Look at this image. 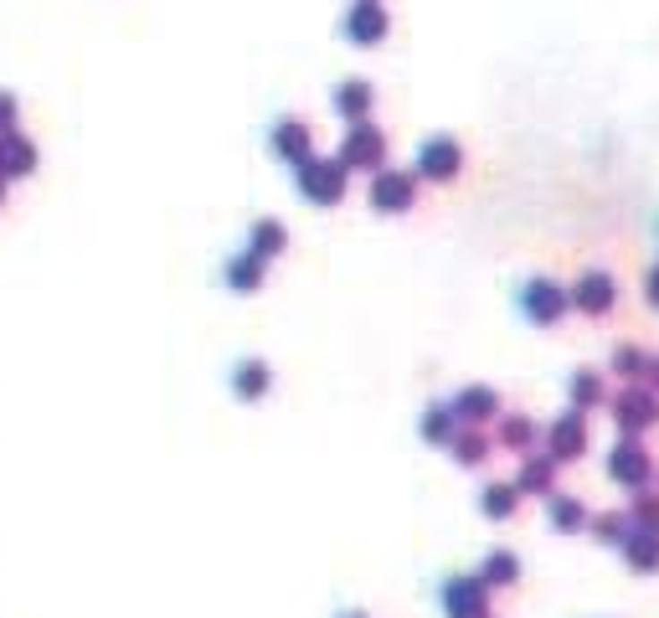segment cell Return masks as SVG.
<instances>
[{
    "mask_svg": "<svg viewBox=\"0 0 659 618\" xmlns=\"http://www.w3.org/2000/svg\"><path fill=\"white\" fill-rule=\"evenodd\" d=\"M31 160H37V150L21 140V134H5V140H0V176H26Z\"/></svg>",
    "mask_w": 659,
    "mask_h": 618,
    "instance_id": "obj_1",
    "label": "cell"
},
{
    "mask_svg": "<svg viewBox=\"0 0 659 618\" xmlns=\"http://www.w3.org/2000/svg\"><path fill=\"white\" fill-rule=\"evenodd\" d=\"M449 160H453L449 144H432V150H428V170H432V176H449Z\"/></svg>",
    "mask_w": 659,
    "mask_h": 618,
    "instance_id": "obj_2",
    "label": "cell"
},
{
    "mask_svg": "<svg viewBox=\"0 0 659 618\" xmlns=\"http://www.w3.org/2000/svg\"><path fill=\"white\" fill-rule=\"evenodd\" d=\"M11 119H16V103L0 93V129H11Z\"/></svg>",
    "mask_w": 659,
    "mask_h": 618,
    "instance_id": "obj_3",
    "label": "cell"
}]
</instances>
